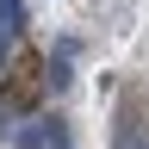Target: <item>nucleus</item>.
<instances>
[{"label":"nucleus","mask_w":149,"mask_h":149,"mask_svg":"<svg viewBox=\"0 0 149 149\" xmlns=\"http://www.w3.org/2000/svg\"><path fill=\"white\" fill-rule=\"evenodd\" d=\"M37 81H44V62H37V56H19L13 81L0 87V100H6V106H31L37 100Z\"/></svg>","instance_id":"f257e3e1"},{"label":"nucleus","mask_w":149,"mask_h":149,"mask_svg":"<svg viewBox=\"0 0 149 149\" xmlns=\"http://www.w3.org/2000/svg\"><path fill=\"white\" fill-rule=\"evenodd\" d=\"M19 25H25V0H0V31H19Z\"/></svg>","instance_id":"f03ea898"}]
</instances>
